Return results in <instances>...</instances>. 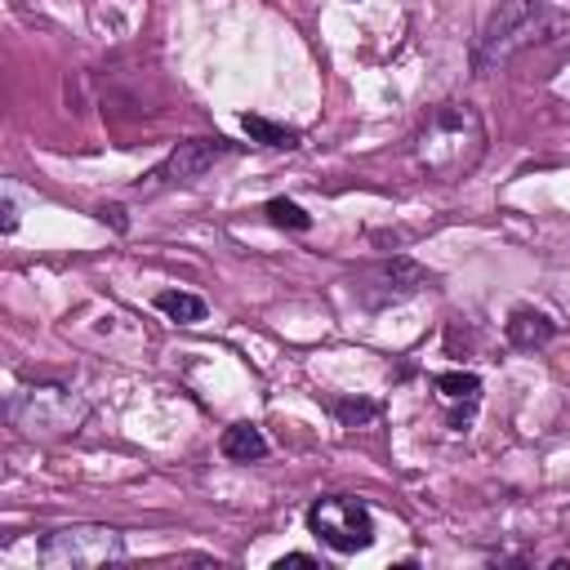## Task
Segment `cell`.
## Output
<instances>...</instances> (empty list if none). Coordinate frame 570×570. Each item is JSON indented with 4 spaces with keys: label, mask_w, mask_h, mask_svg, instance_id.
Masks as SVG:
<instances>
[{
    "label": "cell",
    "mask_w": 570,
    "mask_h": 570,
    "mask_svg": "<svg viewBox=\"0 0 570 570\" xmlns=\"http://www.w3.org/2000/svg\"><path fill=\"white\" fill-rule=\"evenodd\" d=\"M308 531L335 553H365L374 544V517L352 495H325L308 508Z\"/></svg>",
    "instance_id": "8992f818"
},
{
    "label": "cell",
    "mask_w": 570,
    "mask_h": 570,
    "mask_svg": "<svg viewBox=\"0 0 570 570\" xmlns=\"http://www.w3.org/2000/svg\"><path fill=\"white\" fill-rule=\"evenodd\" d=\"M227 152H232L227 138H187V142H178V148H174L161 165H152L148 174L134 183V197H161V193H170V187H193V183L206 178Z\"/></svg>",
    "instance_id": "5b68a950"
},
{
    "label": "cell",
    "mask_w": 570,
    "mask_h": 570,
    "mask_svg": "<svg viewBox=\"0 0 570 570\" xmlns=\"http://www.w3.org/2000/svg\"><path fill=\"white\" fill-rule=\"evenodd\" d=\"M330 410H335V419L344 428H361L370 419H379V401H365V397H348V401H330Z\"/></svg>",
    "instance_id": "5bb4252c"
},
{
    "label": "cell",
    "mask_w": 570,
    "mask_h": 570,
    "mask_svg": "<svg viewBox=\"0 0 570 570\" xmlns=\"http://www.w3.org/2000/svg\"><path fill=\"white\" fill-rule=\"evenodd\" d=\"M482 157H486V121L472 103L446 99L423 112L414 134V161L428 178L459 183L463 174L478 170Z\"/></svg>",
    "instance_id": "6da1fadb"
},
{
    "label": "cell",
    "mask_w": 570,
    "mask_h": 570,
    "mask_svg": "<svg viewBox=\"0 0 570 570\" xmlns=\"http://www.w3.org/2000/svg\"><path fill=\"white\" fill-rule=\"evenodd\" d=\"M504 330H508V344L521 348V352L548 348V344L557 339V321H553L548 312H540V308H517Z\"/></svg>",
    "instance_id": "ba28073f"
},
{
    "label": "cell",
    "mask_w": 570,
    "mask_h": 570,
    "mask_svg": "<svg viewBox=\"0 0 570 570\" xmlns=\"http://www.w3.org/2000/svg\"><path fill=\"white\" fill-rule=\"evenodd\" d=\"M99 219H103V223H112L116 232H129V219H125V210H121V206H99Z\"/></svg>",
    "instance_id": "9a60e30c"
},
{
    "label": "cell",
    "mask_w": 570,
    "mask_h": 570,
    "mask_svg": "<svg viewBox=\"0 0 570 570\" xmlns=\"http://www.w3.org/2000/svg\"><path fill=\"white\" fill-rule=\"evenodd\" d=\"M219 450L232 459V463H259L268 455V437L259 423H232L227 433L219 437Z\"/></svg>",
    "instance_id": "9c48e42d"
},
{
    "label": "cell",
    "mask_w": 570,
    "mask_h": 570,
    "mask_svg": "<svg viewBox=\"0 0 570 570\" xmlns=\"http://www.w3.org/2000/svg\"><path fill=\"white\" fill-rule=\"evenodd\" d=\"M246 125V134H250V142H259V148H276V152H295L299 142H303V134L299 129H290V125H276V121H268V116H246L241 121Z\"/></svg>",
    "instance_id": "30bf717a"
},
{
    "label": "cell",
    "mask_w": 570,
    "mask_h": 570,
    "mask_svg": "<svg viewBox=\"0 0 570 570\" xmlns=\"http://www.w3.org/2000/svg\"><path fill=\"white\" fill-rule=\"evenodd\" d=\"M285 566H317V557H308V553H285V557L276 561V570H285Z\"/></svg>",
    "instance_id": "2e32d148"
},
{
    "label": "cell",
    "mask_w": 570,
    "mask_h": 570,
    "mask_svg": "<svg viewBox=\"0 0 570 570\" xmlns=\"http://www.w3.org/2000/svg\"><path fill=\"white\" fill-rule=\"evenodd\" d=\"M428 281H433V272H428L423 263H414V259H406V255H393V259H379V263L361 268V272L352 276V295H357L361 308L384 312V308H393V303L414 299Z\"/></svg>",
    "instance_id": "52a82bcc"
},
{
    "label": "cell",
    "mask_w": 570,
    "mask_h": 570,
    "mask_svg": "<svg viewBox=\"0 0 570 570\" xmlns=\"http://www.w3.org/2000/svg\"><path fill=\"white\" fill-rule=\"evenodd\" d=\"M157 312H165L170 321H178V325H197V321H206V299H197V295H187V290H161L157 295Z\"/></svg>",
    "instance_id": "8fae6325"
},
{
    "label": "cell",
    "mask_w": 570,
    "mask_h": 570,
    "mask_svg": "<svg viewBox=\"0 0 570 570\" xmlns=\"http://www.w3.org/2000/svg\"><path fill=\"white\" fill-rule=\"evenodd\" d=\"M433 384L446 401H459V406H478V397H482V379L472 370H446V374L433 379Z\"/></svg>",
    "instance_id": "7c38bea8"
},
{
    "label": "cell",
    "mask_w": 570,
    "mask_h": 570,
    "mask_svg": "<svg viewBox=\"0 0 570 570\" xmlns=\"http://www.w3.org/2000/svg\"><path fill=\"white\" fill-rule=\"evenodd\" d=\"M268 219H272L276 227H285V232H308V227H312V214H308L299 201H290V197H272V201H268Z\"/></svg>",
    "instance_id": "4fadbf2b"
},
{
    "label": "cell",
    "mask_w": 570,
    "mask_h": 570,
    "mask_svg": "<svg viewBox=\"0 0 570 570\" xmlns=\"http://www.w3.org/2000/svg\"><path fill=\"white\" fill-rule=\"evenodd\" d=\"M125 557V535L112 526H67L40 544L45 570H99Z\"/></svg>",
    "instance_id": "277c9868"
},
{
    "label": "cell",
    "mask_w": 570,
    "mask_h": 570,
    "mask_svg": "<svg viewBox=\"0 0 570 570\" xmlns=\"http://www.w3.org/2000/svg\"><path fill=\"white\" fill-rule=\"evenodd\" d=\"M0 214H5V232H14L18 227V210H14V201L5 197V206H0Z\"/></svg>",
    "instance_id": "e0dca14e"
},
{
    "label": "cell",
    "mask_w": 570,
    "mask_h": 570,
    "mask_svg": "<svg viewBox=\"0 0 570 570\" xmlns=\"http://www.w3.org/2000/svg\"><path fill=\"white\" fill-rule=\"evenodd\" d=\"M85 414H89V406L72 388L36 384V388H18L10 397V423L23 437H67L85 423Z\"/></svg>",
    "instance_id": "3957f363"
},
{
    "label": "cell",
    "mask_w": 570,
    "mask_h": 570,
    "mask_svg": "<svg viewBox=\"0 0 570 570\" xmlns=\"http://www.w3.org/2000/svg\"><path fill=\"white\" fill-rule=\"evenodd\" d=\"M561 27V14L548 0H504V5L486 18L478 45H472V76H491L508 59H517L531 45H544Z\"/></svg>",
    "instance_id": "7a4b0ae2"
}]
</instances>
